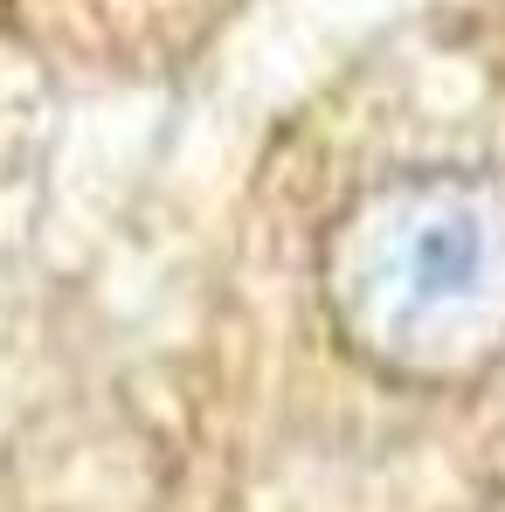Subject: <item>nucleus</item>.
Segmentation results:
<instances>
[{"label":"nucleus","instance_id":"1","mask_svg":"<svg viewBox=\"0 0 505 512\" xmlns=\"http://www.w3.org/2000/svg\"><path fill=\"white\" fill-rule=\"evenodd\" d=\"M478 263H485V243H478V222L471 215H429L409 243V277H416L422 298H457L478 284Z\"/></svg>","mask_w":505,"mask_h":512}]
</instances>
